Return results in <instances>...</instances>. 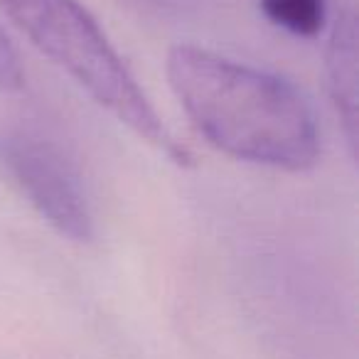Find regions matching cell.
Returning a JSON list of instances; mask_svg holds the SVG:
<instances>
[{"mask_svg":"<svg viewBox=\"0 0 359 359\" xmlns=\"http://www.w3.org/2000/svg\"><path fill=\"white\" fill-rule=\"evenodd\" d=\"M0 11L79 89L101 109L133 130L140 140L163 150L170 160L190 165L192 155L180 143L130 69L116 52L96 18L79 0H0Z\"/></svg>","mask_w":359,"mask_h":359,"instance_id":"7a4b0ae2","label":"cell"},{"mask_svg":"<svg viewBox=\"0 0 359 359\" xmlns=\"http://www.w3.org/2000/svg\"><path fill=\"white\" fill-rule=\"evenodd\" d=\"M325 76L327 94L342 123L352 158L357 155L359 128V32L357 13L344 11L334 20L325 47Z\"/></svg>","mask_w":359,"mask_h":359,"instance_id":"277c9868","label":"cell"},{"mask_svg":"<svg viewBox=\"0 0 359 359\" xmlns=\"http://www.w3.org/2000/svg\"><path fill=\"white\" fill-rule=\"evenodd\" d=\"M25 86V69L18 50L0 30V91H20Z\"/></svg>","mask_w":359,"mask_h":359,"instance_id":"8992f818","label":"cell"},{"mask_svg":"<svg viewBox=\"0 0 359 359\" xmlns=\"http://www.w3.org/2000/svg\"><path fill=\"white\" fill-rule=\"evenodd\" d=\"M0 168L57 234L69 241L94 236L84 180L55 140L27 128L0 130Z\"/></svg>","mask_w":359,"mask_h":359,"instance_id":"3957f363","label":"cell"},{"mask_svg":"<svg viewBox=\"0 0 359 359\" xmlns=\"http://www.w3.org/2000/svg\"><path fill=\"white\" fill-rule=\"evenodd\" d=\"M261 13L276 27L298 37H315L325 27V0H259Z\"/></svg>","mask_w":359,"mask_h":359,"instance_id":"5b68a950","label":"cell"},{"mask_svg":"<svg viewBox=\"0 0 359 359\" xmlns=\"http://www.w3.org/2000/svg\"><path fill=\"white\" fill-rule=\"evenodd\" d=\"M165 72L177 104L212 148L285 172L318 163V121L288 79L197 45H175Z\"/></svg>","mask_w":359,"mask_h":359,"instance_id":"6da1fadb","label":"cell"}]
</instances>
